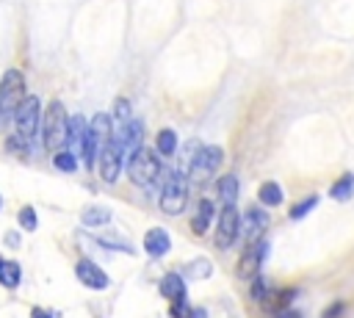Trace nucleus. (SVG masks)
Returning a JSON list of instances; mask_svg holds the SVG:
<instances>
[{"instance_id": "obj_1", "label": "nucleus", "mask_w": 354, "mask_h": 318, "mask_svg": "<svg viewBox=\"0 0 354 318\" xmlns=\"http://www.w3.org/2000/svg\"><path fill=\"white\" fill-rule=\"evenodd\" d=\"M69 119L72 116L66 113L61 100H53L44 108V116H41V144H44V149H53V155L61 152L66 147V141H69Z\"/></svg>"}, {"instance_id": "obj_2", "label": "nucleus", "mask_w": 354, "mask_h": 318, "mask_svg": "<svg viewBox=\"0 0 354 318\" xmlns=\"http://www.w3.org/2000/svg\"><path fill=\"white\" fill-rule=\"evenodd\" d=\"M22 102H25V75L19 69H6L0 80V122L14 119Z\"/></svg>"}, {"instance_id": "obj_3", "label": "nucleus", "mask_w": 354, "mask_h": 318, "mask_svg": "<svg viewBox=\"0 0 354 318\" xmlns=\"http://www.w3.org/2000/svg\"><path fill=\"white\" fill-rule=\"evenodd\" d=\"M221 163H224V149L216 147V144H207V147H199L194 152V158L188 160L185 174H188L191 183H205L221 169Z\"/></svg>"}, {"instance_id": "obj_4", "label": "nucleus", "mask_w": 354, "mask_h": 318, "mask_svg": "<svg viewBox=\"0 0 354 318\" xmlns=\"http://www.w3.org/2000/svg\"><path fill=\"white\" fill-rule=\"evenodd\" d=\"M158 205L166 216H180L188 205V180L183 171H171L163 183V191L158 196Z\"/></svg>"}, {"instance_id": "obj_5", "label": "nucleus", "mask_w": 354, "mask_h": 318, "mask_svg": "<svg viewBox=\"0 0 354 318\" xmlns=\"http://www.w3.org/2000/svg\"><path fill=\"white\" fill-rule=\"evenodd\" d=\"M160 160H158V152L155 149H149V147H141L130 160H127V174H130V180L136 183V185H141V188H149L155 180H158V174H160Z\"/></svg>"}, {"instance_id": "obj_6", "label": "nucleus", "mask_w": 354, "mask_h": 318, "mask_svg": "<svg viewBox=\"0 0 354 318\" xmlns=\"http://www.w3.org/2000/svg\"><path fill=\"white\" fill-rule=\"evenodd\" d=\"M266 257H268V241H266V238L249 243V246L243 249L241 260H238V268H235L238 279H246V282L257 279V277H260V265L266 263Z\"/></svg>"}, {"instance_id": "obj_7", "label": "nucleus", "mask_w": 354, "mask_h": 318, "mask_svg": "<svg viewBox=\"0 0 354 318\" xmlns=\"http://www.w3.org/2000/svg\"><path fill=\"white\" fill-rule=\"evenodd\" d=\"M241 235V213L235 205H224L221 213H218V221H216V246L218 249H230Z\"/></svg>"}, {"instance_id": "obj_8", "label": "nucleus", "mask_w": 354, "mask_h": 318, "mask_svg": "<svg viewBox=\"0 0 354 318\" xmlns=\"http://www.w3.org/2000/svg\"><path fill=\"white\" fill-rule=\"evenodd\" d=\"M14 127L25 138L36 135V130L41 127V102H39V97H25V102L14 113Z\"/></svg>"}, {"instance_id": "obj_9", "label": "nucleus", "mask_w": 354, "mask_h": 318, "mask_svg": "<svg viewBox=\"0 0 354 318\" xmlns=\"http://www.w3.org/2000/svg\"><path fill=\"white\" fill-rule=\"evenodd\" d=\"M113 138H116V144L122 147L124 158L130 160V158L144 147V124H141L138 119H130V122H124V124H119V127L113 130Z\"/></svg>"}, {"instance_id": "obj_10", "label": "nucleus", "mask_w": 354, "mask_h": 318, "mask_svg": "<svg viewBox=\"0 0 354 318\" xmlns=\"http://www.w3.org/2000/svg\"><path fill=\"white\" fill-rule=\"evenodd\" d=\"M122 160H124V152H122V147L116 144V138H111L108 144H102L100 160H97L100 177H102L105 183H116V177H119V171H122Z\"/></svg>"}, {"instance_id": "obj_11", "label": "nucleus", "mask_w": 354, "mask_h": 318, "mask_svg": "<svg viewBox=\"0 0 354 318\" xmlns=\"http://www.w3.org/2000/svg\"><path fill=\"white\" fill-rule=\"evenodd\" d=\"M268 213L263 210V207H249L246 213H243V218H241V232L246 235V241L249 243H254V241H263V235H266V230H268Z\"/></svg>"}, {"instance_id": "obj_12", "label": "nucleus", "mask_w": 354, "mask_h": 318, "mask_svg": "<svg viewBox=\"0 0 354 318\" xmlns=\"http://www.w3.org/2000/svg\"><path fill=\"white\" fill-rule=\"evenodd\" d=\"M75 277L80 279V285H86V288H91V290H105V288L111 285V277H108L94 260H77Z\"/></svg>"}, {"instance_id": "obj_13", "label": "nucleus", "mask_w": 354, "mask_h": 318, "mask_svg": "<svg viewBox=\"0 0 354 318\" xmlns=\"http://www.w3.org/2000/svg\"><path fill=\"white\" fill-rule=\"evenodd\" d=\"M169 249H171L169 230H163V227H152V230H147V235H144V252H147L149 257H163Z\"/></svg>"}, {"instance_id": "obj_14", "label": "nucleus", "mask_w": 354, "mask_h": 318, "mask_svg": "<svg viewBox=\"0 0 354 318\" xmlns=\"http://www.w3.org/2000/svg\"><path fill=\"white\" fill-rule=\"evenodd\" d=\"M158 290H160V296L169 299V301H185V279H183V274H177V271L166 274V277L160 279Z\"/></svg>"}, {"instance_id": "obj_15", "label": "nucleus", "mask_w": 354, "mask_h": 318, "mask_svg": "<svg viewBox=\"0 0 354 318\" xmlns=\"http://www.w3.org/2000/svg\"><path fill=\"white\" fill-rule=\"evenodd\" d=\"M100 149H102V141H100V138L94 135V130L88 127L86 135H83V141H80V160H83L86 169H94V163L100 160Z\"/></svg>"}, {"instance_id": "obj_16", "label": "nucleus", "mask_w": 354, "mask_h": 318, "mask_svg": "<svg viewBox=\"0 0 354 318\" xmlns=\"http://www.w3.org/2000/svg\"><path fill=\"white\" fill-rule=\"evenodd\" d=\"M213 216H216V205H213L210 199H199V202H196V213H194V218H191V230H194L196 235H205L207 227H210V221H213Z\"/></svg>"}, {"instance_id": "obj_17", "label": "nucleus", "mask_w": 354, "mask_h": 318, "mask_svg": "<svg viewBox=\"0 0 354 318\" xmlns=\"http://www.w3.org/2000/svg\"><path fill=\"white\" fill-rule=\"evenodd\" d=\"M257 199H260V205H263V207H279V205H282V199H285L282 185H279V183H274V180L260 183V188H257Z\"/></svg>"}, {"instance_id": "obj_18", "label": "nucleus", "mask_w": 354, "mask_h": 318, "mask_svg": "<svg viewBox=\"0 0 354 318\" xmlns=\"http://www.w3.org/2000/svg\"><path fill=\"white\" fill-rule=\"evenodd\" d=\"M216 191H218V199L224 205H235L238 202V191H241V183L235 174H221L218 183H216Z\"/></svg>"}, {"instance_id": "obj_19", "label": "nucleus", "mask_w": 354, "mask_h": 318, "mask_svg": "<svg viewBox=\"0 0 354 318\" xmlns=\"http://www.w3.org/2000/svg\"><path fill=\"white\" fill-rule=\"evenodd\" d=\"M113 218V213L108 210V207H102V205H88L83 213H80V221L86 224V227H102V224H108Z\"/></svg>"}, {"instance_id": "obj_20", "label": "nucleus", "mask_w": 354, "mask_h": 318, "mask_svg": "<svg viewBox=\"0 0 354 318\" xmlns=\"http://www.w3.org/2000/svg\"><path fill=\"white\" fill-rule=\"evenodd\" d=\"M155 152H158V155H166V158L177 152V133H174L171 127L158 130V138H155Z\"/></svg>"}, {"instance_id": "obj_21", "label": "nucleus", "mask_w": 354, "mask_h": 318, "mask_svg": "<svg viewBox=\"0 0 354 318\" xmlns=\"http://www.w3.org/2000/svg\"><path fill=\"white\" fill-rule=\"evenodd\" d=\"M329 196L332 199H337V202H348L351 196H354V174L351 171H346L332 188H329Z\"/></svg>"}, {"instance_id": "obj_22", "label": "nucleus", "mask_w": 354, "mask_h": 318, "mask_svg": "<svg viewBox=\"0 0 354 318\" xmlns=\"http://www.w3.org/2000/svg\"><path fill=\"white\" fill-rule=\"evenodd\" d=\"M19 279H22L19 263H14V260H0V285H3V288H17Z\"/></svg>"}, {"instance_id": "obj_23", "label": "nucleus", "mask_w": 354, "mask_h": 318, "mask_svg": "<svg viewBox=\"0 0 354 318\" xmlns=\"http://www.w3.org/2000/svg\"><path fill=\"white\" fill-rule=\"evenodd\" d=\"M183 274H185L188 279H210L213 265H210L207 257H196V260H191V263L183 268Z\"/></svg>"}, {"instance_id": "obj_24", "label": "nucleus", "mask_w": 354, "mask_h": 318, "mask_svg": "<svg viewBox=\"0 0 354 318\" xmlns=\"http://www.w3.org/2000/svg\"><path fill=\"white\" fill-rule=\"evenodd\" d=\"M86 130H88L86 119H83L80 113H75V116L69 119V141H66V147H72V149H80V141H83Z\"/></svg>"}, {"instance_id": "obj_25", "label": "nucleus", "mask_w": 354, "mask_h": 318, "mask_svg": "<svg viewBox=\"0 0 354 318\" xmlns=\"http://www.w3.org/2000/svg\"><path fill=\"white\" fill-rule=\"evenodd\" d=\"M53 166H55L58 171L72 174V171H77V155H75L72 149H61V152L53 155Z\"/></svg>"}, {"instance_id": "obj_26", "label": "nucleus", "mask_w": 354, "mask_h": 318, "mask_svg": "<svg viewBox=\"0 0 354 318\" xmlns=\"http://www.w3.org/2000/svg\"><path fill=\"white\" fill-rule=\"evenodd\" d=\"M17 221H19V227H22L25 232H33V230L39 227V218H36V210H33L30 205H25V207H19V213H17Z\"/></svg>"}, {"instance_id": "obj_27", "label": "nucleus", "mask_w": 354, "mask_h": 318, "mask_svg": "<svg viewBox=\"0 0 354 318\" xmlns=\"http://www.w3.org/2000/svg\"><path fill=\"white\" fill-rule=\"evenodd\" d=\"M315 205H318V196H307V199H301V202H296V205L290 207V218H293V221H299V218H304V216H307V213H310V210H313Z\"/></svg>"}, {"instance_id": "obj_28", "label": "nucleus", "mask_w": 354, "mask_h": 318, "mask_svg": "<svg viewBox=\"0 0 354 318\" xmlns=\"http://www.w3.org/2000/svg\"><path fill=\"white\" fill-rule=\"evenodd\" d=\"M6 147H8V149H11L14 155H28V152H30V149H28V138H25V135H19V133L8 135Z\"/></svg>"}, {"instance_id": "obj_29", "label": "nucleus", "mask_w": 354, "mask_h": 318, "mask_svg": "<svg viewBox=\"0 0 354 318\" xmlns=\"http://www.w3.org/2000/svg\"><path fill=\"white\" fill-rule=\"evenodd\" d=\"M169 315H171V318H194V307H191L188 301H171Z\"/></svg>"}, {"instance_id": "obj_30", "label": "nucleus", "mask_w": 354, "mask_h": 318, "mask_svg": "<svg viewBox=\"0 0 354 318\" xmlns=\"http://www.w3.org/2000/svg\"><path fill=\"white\" fill-rule=\"evenodd\" d=\"M113 119H119V124H124V122H130V119H133V116H130V102H127L124 97H119V100H116Z\"/></svg>"}, {"instance_id": "obj_31", "label": "nucleus", "mask_w": 354, "mask_h": 318, "mask_svg": "<svg viewBox=\"0 0 354 318\" xmlns=\"http://www.w3.org/2000/svg\"><path fill=\"white\" fill-rule=\"evenodd\" d=\"M343 310H346V304H343V301H335L332 307H326V310H324V315H321V318H340V315H343Z\"/></svg>"}, {"instance_id": "obj_32", "label": "nucleus", "mask_w": 354, "mask_h": 318, "mask_svg": "<svg viewBox=\"0 0 354 318\" xmlns=\"http://www.w3.org/2000/svg\"><path fill=\"white\" fill-rule=\"evenodd\" d=\"M30 318H55V312L41 310V307H33V310H30Z\"/></svg>"}, {"instance_id": "obj_33", "label": "nucleus", "mask_w": 354, "mask_h": 318, "mask_svg": "<svg viewBox=\"0 0 354 318\" xmlns=\"http://www.w3.org/2000/svg\"><path fill=\"white\" fill-rule=\"evenodd\" d=\"M277 318H301V312H296V310H290V307H288V310H279V312H277Z\"/></svg>"}, {"instance_id": "obj_34", "label": "nucleus", "mask_w": 354, "mask_h": 318, "mask_svg": "<svg viewBox=\"0 0 354 318\" xmlns=\"http://www.w3.org/2000/svg\"><path fill=\"white\" fill-rule=\"evenodd\" d=\"M6 243H8L11 249H17V246H19V238H17V232H6Z\"/></svg>"}, {"instance_id": "obj_35", "label": "nucleus", "mask_w": 354, "mask_h": 318, "mask_svg": "<svg viewBox=\"0 0 354 318\" xmlns=\"http://www.w3.org/2000/svg\"><path fill=\"white\" fill-rule=\"evenodd\" d=\"M194 318H207V310L205 307H194Z\"/></svg>"}, {"instance_id": "obj_36", "label": "nucleus", "mask_w": 354, "mask_h": 318, "mask_svg": "<svg viewBox=\"0 0 354 318\" xmlns=\"http://www.w3.org/2000/svg\"><path fill=\"white\" fill-rule=\"evenodd\" d=\"M0 207H3V196H0Z\"/></svg>"}]
</instances>
